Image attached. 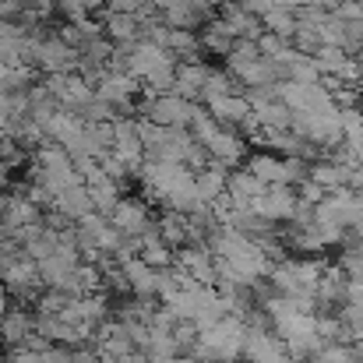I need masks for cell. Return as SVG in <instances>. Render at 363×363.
I'll list each match as a JSON object with an SVG mask.
<instances>
[{"label": "cell", "instance_id": "6da1fadb", "mask_svg": "<svg viewBox=\"0 0 363 363\" xmlns=\"http://www.w3.org/2000/svg\"><path fill=\"white\" fill-rule=\"evenodd\" d=\"M243 335L247 325L240 318H223L212 332H201L191 346V357L198 363H237L243 357Z\"/></svg>", "mask_w": 363, "mask_h": 363}, {"label": "cell", "instance_id": "7a4b0ae2", "mask_svg": "<svg viewBox=\"0 0 363 363\" xmlns=\"http://www.w3.org/2000/svg\"><path fill=\"white\" fill-rule=\"evenodd\" d=\"M194 106L198 103H187L180 96H145L141 103H134V113L141 121L159 123V127H180V130H187Z\"/></svg>", "mask_w": 363, "mask_h": 363}, {"label": "cell", "instance_id": "3957f363", "mask_svg": "<svg viewBox=\"0 0 363 363\" xmlns=\"http://www.w3.org/2000/svg\"><path fill=\"white\" fill-rule=\"evenodd\" d=\"M35 67H39L43 74H78V50H71L57 32H53V35H43V32H39Z\"/></svg>", "mask_w": 363, "mask_h": 363}, {"label": "cell", "instance_id": "277c9868", "mask_svg": "<svg viewBox=\"0 0 363 363\" xmlns=\"http://www.w3.org/2000/svg\"><path fill=\"white\" fill-rule=\"evenodd\" d=\"M250 212H254L257 219H264L268 226L293 223V212H296V191H293V187H264V194L250 201Z\"/></svg>", "mask_w": 363, "mask_h": 363}, {"label": "cell", "instance_id": "5b68a950", "mask_svg": "<svg viewBox=\"0 0 363 363\" xmlns=\"http://www.w3.org/2000/svg\"><path fill=\"white\" fill-rule=\"evenodd\" d=\"M106 219H110V226L121 233L123 240H138L152 226V212H148V205L141 198H121Z\"/></svg>", "mask_w": 363, "mask_h": 363}, {"label": "cell", "instance_id": "8992f818", "mask_svg": "<svg viewBox=\"0 0 363 363\" xmlns=\"http://www.w3.org/2000/svg\"><path fill=\"white\" fill-rule=\"evenodd\" d=\"M141 82H134L130 74H106L96 85V99L113 106L117 117H134V96H138Z\"/></svg>", "mask_w": 363, "mask_h": 363}, {"label": "cell", "instance_id": "52a82bcc", "mask_svg": "<svg viewBox=\"0 0 363 363\" xmlns=\"http://www.w3.org/2000/svg\"><path fill=\"white\" fill-rule=\"evenodd\" d=\"M117 264H121V275H123V282H127V293L134 300H155L159 296V272L152 264H145L138 254L134 257H123Z\"/></svg>", "mask_w": 363, "mask_h": 363}, {"label": "cell", "instance_id": "ba28073f", "mask_svg": "<svg viewBox=\"0 0 363 363\" xmlns=\"http://www.w3.org/2000/svg\"><path fill=\"white\" fill-rule=\"evenodd\" d=\"M279 357H286V346L275 339L272 328H247V335H243V360L275 363Z\"/></svg>", "mask_w": 363, "mask_h": 363}, {"label": "cell", "instance_id": "9c48e42d", "mask_svg": "<svg viewBox=\"0 0 363 363\" xmlns=\"http://www.w3.org/2000/svg\"><path fill=\"white\" fill-rule=\"evenodd\" d=\"M216 18L226 21V28L233 32V39H250V43H257V35L264 32V28H261V18L250 14L243 4H233V0H223Z\"/></svg>", "mask_w": 363, "mask_h": 363}, {"label": "cell", "instance_id": "30bf717a", "mask_svg": "<svg viewBox=\"0 0 363 363\" xmlns=\"http://www.w3.org/2000/svg\"><path fill=\"white\" fill-rule=\"evenodd\" d=\"M205 148H208L212 162H219V166H226V169H237L243 159H247V141L237 138L233 130H226V127H219V134L208 138Z\"/></svg>", "mask_w": 363, "mask_h": 363}, {"label": "cell", "instance_id": "8fae6325", "mask_svg": "<svg viewBox=\"0 0 363 363\" xmlns=\"http://www.w3.org/2000/svg\"><path fill=\"white\" fill-rule=\"evenodd\" d=\"M208 64L205 60H194V64H177V78H173V92L169 96H180L187 103H201V89H205V78H208Z\"/></svg>", "mask_w": 363, "mask_h": 363}, {"label": "cell", "instance_id": "7c38bea8", "mask_svg": "<svg viewBox=\"0 0 363 363\" xmlns=\"http://www.w3.org/2000/svg\"><path fill=\"white\" fill-rule=\"evenodd\" d=\"M50 212H57L60 219H67V223L74 226V223H82V219H85L89 212H96V208H92V198H89L85 184H74V187H67V191H60V194L53 198Z\"/></svg>", "mask_w": 363, "mask_h": 363}, {"label": "cell", "instance_id": "4fadbf2b", "mask_svg": "<svg viewBox=\"0 0 363 363\" xmlns=\"http://www.w3.org/2000/svg\"><path fill=\"white\" fill-rule=\"evenodd\" d=\"M32 335H35V314H28V311H21V307H11V311L0 318V339H4V346L18 350V346H25Z\"/></svg>", "mask_w": 363, "mask_h": 363}, {"label": "cell", "instance_id": "5bb4252c", "mask_svg": "<svg viewBox=\"0 0 363 363\" xmlns=\"http://www.w3.org/2000/svg\"><path fill=\"white\" fill-rule=\"evenodd\" d=\"M243 169H247L257 184H264V187H289V180H286V162H282L279 155H272V152L250 155Z\"/></svg>", "mask_w": 363, "mask_h": 363}, {"label": "cell", "instance_id": "9a60e30c", "mask_svg": "<svg viewBox=\"0 0 363 363\" xmlns=\"http://www.w3.org/2000/svg\"><path fill=\"white\" fill-rule=\"evenodd\" d=\"M233 32L226 28V21L223 18H208L201 28H198V46H201V53H216V57H230V50H233Z\"/></svg>", "mask_w": 363, "mask_h": 363}, {"label": "cell", "instance_id": "2e32d148", "mask_svg": "<svg viewBox=\"0 0 363 363\" xmlns=\"http://www.w3.org/2000/svg\"><path fill=\"white\" fill-rule=\"evenodd\" d=\"M201 106L208 110L212 121L219 123V127H226V130H233V127L250 113V106H247L243 96H219V99H208V103H201Z\"/></svg>", "mask_w": 363, "mask_h": 363}, {"label": "cell", "instance_id": "e0dca14e", "mask_svg": "<svg viewBox=\"0 0 363 363\" xmlns=\"http://www.w3.org/2000/svg\"><path fill=\"white\" fill-rule=\"evenodd\" d=\"M103 32L113 46H134L141 39V21L134 14H106L103 11Z\"/></svg>", "mask_w": 363, "mask_h": 363}, {"label": "cell", "instance_id": "ac0fdd59", "mask_svg": "<svg viewBox=\"0 0 363 363\" xmlns=\"http://www.w3.org/2000/svg\"><path fill=\"white\" fill-rule=\"evenodd\" d=\"M226 177H230V169L219 166V162H208L201 173H194V187H198L201 205H212L216 198L226 194Z\"/></svg>", "mask_w": 363, "mask_h": 363}, {"label": "cell", "instance_id": "d6986e66", "mask_svg": "<svg viewBox=\"0 0 363 363\" xmlns=\"http://www.w3.org/2000/svg\"><path fill=\"white\" fill-rule=\"evenodd\" d=\"M350 169L353 166H339V162H328V159H318V162H311V173H307V180H314L321 191H339V187H346V180H350Z\"/></svg>", "mask_w": 363, "mask_h": 363}, {"label": "cell", "instance_id": "ffe728a7", "mask_svg": "<svg viewBox=\"0 0 363 363\" xmlns=\"http://www.w3.org/2000/svg\"><path fill=\"white\" fill-rule=\"evenodd\" d=\"M254 60H261L257 43H250V39H237V43H233V50H230V57H226V67H223V71H226V74L237 82V78H240V74L250 67V64H254Z\"/></svg>", "mask_w": 363, "mask_h": 363}, {"label": "cell", "instance_id": "44dd1931", "mask_svg": "<svg viewBox=\"0 0 363 363\" xmlns=\"http://www.w3.org/2000/svg\"><path fill=\"white\" fill-rule=\"evenodd\" d=\"M261 28H264V32H272V35H279L282 43H289V39H293V32H296V14H293V11H286V7H272V11H264V14H261Z\"/></svg>", "mask_w": 363, "mask_h": 363}, {"label": "cell", "instance_id": "7402d4cb", "mask_svg": "<svg viewBox=\"0 0 363 363\" xmlns=\"http://www.w3.org/2000/svg\"><path fill=\"white\" fill-rule=\"evenodd\" d=\"M237 82H240L243 89H264V85H275V82H279V74H275L272 60H264V57H261V60H254V64L243 71Z\"/></svg>", "mask_w": 363, "mask_h": 363}, {"label": "cell", "instance_id": "603a6c76", "mask_svg": "<svg viewBox=\"0 0 363 363\" xmlns=\"http://www.w3.org/2000/svg\"><path fill=\"white\" fill-rule=\"evenodd\" d=\"M219 96H240V89H237V82L226 74V71H208V78H205V89H201V103H208V99H219Z\"/></svg>", "mask_w": 363, "mask_h": 363}, {"label": "cell", "instance_id": "cb8c5ba5", "mask_svg": "<svg viewBox=\"0 0 363 363\" xmlns=\"http://www.w3.org/2000/svg\"><path fill=\"white\" fill-rule=\"evenodd\" d=\"M254 113V121L261 123V127H275V130H289V110L275 99V103H264V106H257V110H250Z\"/></svg>", "mask_w": 363, "mask_h": 363}, {"label": "cell", "instance_id": "d4e9b609", "mask_svg": "<svg viewBox=\"0 0 363 363\" xmlns=\"http://www.w3.org/2000/svg\"><path fill=\"white\" fill-rule=\"evenodd\" d=\"M314 64H318V74H321V78H335V74L342 71V64H346V53H342L339 46H321V50L314 53Z\"/></svg>", "mask_w": 363, "mask_h": 363}, {"label": "cell", "instance_id": "484cf974", "mask_svg": "<svg viewBox=\"0 0 363 363\" xmlns=\"http://www.w3.org/2000/svg\"><path fill=\"white\" fill-rule=\"evenodd\" d=\"M293 50L296 53H303V57H314L325 43H321V35H318V28H303V25H296V32H293Z\"/></svg>", "mask_w": 363, "mask_h": 363}, {"label": "cell", "instance_id": "4316f807", "mask_svg": "<svg viewBox=\"0 0 363 363\" xmlns=\"http://www.w3.org/2000/svg\"><path fill=\"white\" fill-rule=\"evenodd\" d=\"M293 14H296V25H303V28H321L325 18H328V11H321V7H314V4H303V7H296Z\"/></svg>", "mask_w": 363, "mask_h": 363}, {"label": "cell", "instance_id": "83f0119b", "mask_svg": "<svg viewBox=\"0 0 363 363\" xmlns=\"http://www.w3.org/2000/svg\"><path fill=\"white\" fill-rule=\"evenodd\" d=\"M318 35H321V43H325V46H342V21H339L335 14H328V18H325V25L318 28Z\"/></svg>", "mask_w": 363, "mask_h": 363}, {"label": "cell", "instance_id": "f1b7e54d", "mask_svg": "<svg viewBox=\"0 0 363 363\" xmlns=\"http://www.w3.org/2000/svg\"><path fill=\"white\" fill-rule=\"evenodd\" d=\"M208 162H212V155H208V148H205V145H198V141H194V145L187 148V155H184V166H187L191 173H201Z\"/></svg>", "mask_w": 363, "mask_h": 363}, {"label": "cell", "instance_id": "f546056e", "mask_svg": "<svg viewBox=\"0 0 363 363\" xmlns=\"http://www.w3.org/2000/svg\"><path fill=\"white\" fill-rule=\"evenodd\" d=\"M286 46H289V43H282V39H279V35H272V32H261V35H257V53H261L264 60H272V57H275V53H282Z\"/></svg>", "mask_w": 363, "mask_h": 363}, {"label": "cell", "instance_id": "4dcf8cb0", "mask_svg": "<svg viewBox=\"0 0 363 363\" xmlns=\"http://www.w3.org/2000/svg\"><path fill=\"white\" fill-rule=\"evenodd\" d=\"M293 191H296V198H300V201H307V205H318V201H325V198H328V191H321L314 180H303V184H300V187H293Z\"/></svg>", "mask_w": 363, "mask_h": 363}, {"label": "cell", "instance_id": "1f68e13d", "mask_svg": "<svg viewBox=\"0 0 363 363\" xmlns=\"http://www.w3.org/2000/svg\"><path fill=\"white\" fill-rule=\"evenodd\" d=\"M332 14H335L342 25H346V21H363V4H360V0H342Z\"/></svg>", "mask_w": 363, "mask_h": 363}, {"label": "cell", "instance_id": "d6a6232c", "mask_svg": "<svg viewBox=\"0 0 363 363\" xmlns=\"http://www.w3.org/2000/svg\"><path fill=\"white\" fill-rule=\"evenodd\" d=\"M342 307L363 311V282H346V296H342Z\"/></svg>", "mask_w": 363, "mask_h": 363}, {"label": "cell", "instance_id": "836d02e7", "mask_svg": "<svg viewBox=\"0 0 363 363\" xmlns=\"http://www.w3.org/2000/svg\"><path fill=\"white\" fill-rule=\"evenodd\" d=\"M71 363H99V353L96 350H71Z\"/></svg>", "mask_w": 363, "mask_h": 363}, {"label": "cell", "instance_id": "e575fe53", "mask_svg": "<svg viewBox=\"0 0 363 363\" xmlns=\"http://www.w3.org/2000/svg\"><path fill=\"white\" fill-rule=\"evenodd\" d=\"M7 121H11V96L0 92V130L7 127Z\"/></svg>", "mask_w": 363, "mask_h": 363}, {"label": "cell", "instance_id": "d590c367", "mask_svg": "<svg viewBox=\"0 0 363 363\" xmlns=\"http://www.w3.org/2000/svg\"><path fill=\"white\" fill-rule=\"evenodd\" d=\"M350 233H357V240H363V201H360V212H357L353 226H350Z\"/></svg>", "mask_w": 363, "mask_h": 363}, {"label": "cell", "instance_id": "8d00e7d4", "mask_svg": "<svg viewBox=\"0 0 363 363\" xmlns=\"http://www.w3.org/2000/svg\"><path fill=\"white\" fill-rule=\"evenodd\" d=\"M307 4H314V7H321V11H328V14H332L342 0H307Z\"/></svg>", "mask_w": 363, "mask_h": 363}, {"label": "cell", "instance_id": "74e56055", "mask_svg": "<svg viewBox=\"0 0 363 363\" xmlns=\"http://www.w3.org/2000/svg\"><path fill=\"white\" fill-rule=\"evenodd\" d=\"M7 311H11V307H7V289H4V286H0V318H4V314H7Z\"/></svg>", "mask_w": 363, "mask_h": 363}, {"label": "cell", "instance_id": "f35d334b", "mask_svg": "<svg viewBox=\"0 0 363 363\" xmlns=\"http://www.w3.org/2000/svg\"><path fill=\"white\" fill-rule=\"evenodd\" d=\"M162 363H198L194 357H173V360H162Z\"/></svg>", "mask_w": 363, "mask_h": 363}, {"label": "cell", "instance_id": "ab89813d", "mask_svg": "<svg viewBox=\"0 0 363 363\" xmlns=\"http://www.w3.org/2000/svg\"><path fill=\"white\" fill-rule=\"evenodd\" d=\"M233 4H247V0H233Z\"/></svg>", "mask_w": 363, "mask_h": 363}]
</instances>
